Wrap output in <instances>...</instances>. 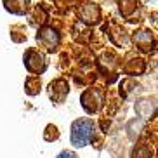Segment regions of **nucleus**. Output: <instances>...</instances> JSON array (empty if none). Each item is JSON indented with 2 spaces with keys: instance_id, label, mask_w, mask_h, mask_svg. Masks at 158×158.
I'll return each mask as SVG.
<instances>
[{
  "instance_id": "obj_1",
  "label": "nucleus",
  "mask_w": 158,
  "mask_h": 158,
  "mask_svg": "<svg viewBox=\"0 0 158 158\" xmlns=\"http://www.w3.org/2000/svg\"><path fill=\"white\" fill-rule=\"evenodd\" d=\"M99 129L98 123L92 120V118H78L71 123V144L75 148H84L87 144H96L99 146V139H98Z\"/></svg>"
},
{
  "instance_id": "obj_2",
  "label": "nucleus",
  "mask_w": 158,
  "mask_h": 158,
  "mask_svg": "<svg viewBox=\"0 0 158 158\" xmlns=\"http://www.w3.org/2000/svg\"><path fill=\"white\" fill-rule=\"evenodd\" d=\"M80 102H82V108H84L89 115H94V113H99L101 108L104 106L106 94H104V90L101 87H89L82 92Z\"/></svg>"
},
{
  "instance_id": "obj_3",
  "label": "nucleus",
  "mask_w": 158,
  "mask_h": 158,
  "mask_svg": "<svg viewBox=\"0 0 158 158\" xmlns=\"http://www.w3.org/2000/svg\"><path fill=\"white\" fill-rule=\"evenodd\" d=\"M37 42L45 52H56L61 44V35L52 26H45V28L38 30Z\"/></svg>"
},
{
  "instance_id": "obj_4",
  "label": "nucleus",
  "mask_w": 158,
  "mask_h": 158,
  "mask_svg": "<svg viewBox=\"0 0 158 158\" xmlns=\"http://www.w3.org/2000/svg\"><path fill=\"white\" fill-rule=\"evenodd\" d=\"M24 66H26V70L30 71L31 75H40L47 70V59L40 51L37 49H28V51L24 52Z\"/></svg>"
},
{
  "instance_id": "obj_5",
  "label": "nucleus",
  "mask_w": 158,
  "mask_h": 158,
  "mask_svg": "<svg viewBox=\"0 0 158 158\" xmlns=\"http://www.w3.org/2000/svg\"><path fill=\"white\" fill-rule=\"evenodd\" d=\"M77 12L85 24H98L101 21V9L94 2H89V0L80 2L77 5Z\"/></svg>"
},
{
  "instance_id": "obj_6",
  "label": "nucleus",
  "mask_w": 158,
  "mask_h": 158,
  "mask_svg": "<svg viewBox=\"0 0 158 158\" xmlns=\"http://www.w3.org/2000/svg\"><path fill=\"white\" fill-rule=\"evenodd\" d=\"M68 92H70V84L66 82V78L52 80L51 84H49V87H47L49 99H51L54 104H63L64 99L68 98Z\"/></svg>"
},
{
  "instance_id": "obj_7",
  "label": "nucleus",
  "mask_w": 158,
  "mask_h": 158,
  "mask_svg": "<svg viewBox=\"0 0 158 158\" xmlns=\"http://www.w3.org/2000/svg\"><path fill=\"white\" fill-rule=\"evenodd\" d=\"M134 110L137 113L139 118L143 120H149V118H155L158 115V101L155 98H141L135 101Z\"/></svg>"
},
{
  "instance_id": "obj_8",
  "label": "nucleus",
  "mask_w": 158,
  "mask_h": 158,
  "mask_svg": "<svg viewBox=\"0 0 158 158\" xmlns=\"http://www.w3.org/2000/svg\"><path fill=\"white\" fill-rule=\"evenodd\" d=\"M122 71L125 75L130 77H135V75H143L146 71V61L139 56H134V54H129L122 64Z\"/></svg>"
},
{
  "instance_id": "obj_9",
  "label": "nucleus",
  "mask_w": 158,
  "mask_h": 158,
  "mask_svg": "<svg viewBox=\"0 0 158 158\" xmlns=\"http://www.w3.org/2000/svg\"><path fill=\"white\" fill-rule=\"evenodd\" d=\"M132 42L134 45L139 49L141 52H149L155 45V40H153V33L149 31L148 28H143V30H137V31L132 35Z\"/></svg>"
},
{
  "instance_id": "obj_10",
  "label": "nucleus",
  "mask_w": 158,
  "mask_h": 158,
  "mask_svg": "<svg viewBox=\"0 0 158 158\" xmlns=\"http://www.w3.org/2000/svg\"><path fill=\"white\" fill-rule=\"evenodd\" d=\"M106 31H108V35H110V40H111L115 45L125 47L127 44H129V35H127V31L122 28L120 24L111 23V24H110V28L106 26Z\"/></svg>"
},
{
  "instance_id": "obj_11",
  "label": "nucleus",
  "mask_w": 158,
  "mask_h": 158,
  "mask_svg": "<svg viewBox=\"0 0 158 158\" xmlns=\"http://www.w3.org/2000/svg\"><path fill=\"white\" fill-rule=\"evenodd\" d=\"M155 144L149 141H139L134 144V148L130 151V158H153L155 156Z\"/></svg>"
},
{
  "instance_id": "obj_12",
  "label": "nucleus",
  "mask_w": 158,
  "mask_h": 158,
  "mask_svg": "<svg viewBox=\"0 0 158 158\" xmlns=\"http://www.w3.org/2000/svg\"><path fill=\"white\" fill-rule=\"evenodd\" d=\"M118 9H120V14L123 16V18H127V19H130V21H134V14L139 10V2L137 0H120L118 2Z\"/></svg>"
},
{
  "instance_id": "obj_13",
  "label": "nucleus",
  "mask_w": 158,
  "mask_h": 158,
  "mask_svg": "<svg viewBox=\"0 0 158 158\" xmlns=\"http://www.w3.org/2000/svg\"><path fill=\"white\" fill-rule=\"evenodd\" d=\"M4 5L12 14H24L30 9V0H4Z\"/></svg>"
},
{
  "instance_id": "obj_14",
  "label": "nucleus",
  "mask_w": 158,
  "mask_h": 158,
  "mask_svg": "<svg viewBox=\"0 0 158 158\" xmlns=\"http://www.w3.org/2000/svg\"><path fill=\"white\" fill-rule=\"evenodd\" d=\"M42 89V82H40V77L38 75H30L28 78L24 80V92L28 96H37Z\"/></svg>"
},
{
  "instance_id": "obj_15",
  "label": "nucleus",
  "mask_w": 158,
  "mask_h": 158,
  "mask_svg": "<svg viewBox=\"0 0 158 158\" xmlns=\"http://www.w3.org/2000/svg\"><path fill=\"white\" fill-rule=\"evenodd\" d=\"M30 19H31V24H44L47 21V9L44 7V4L33 7L31 14H30Z\"/></svg>"
},
{
  "instance_id": "obj_16",
  "label": "nucleus",
  "mask_w": 158,
  "mask_h": 158,
  "mask_svg": "<svg viewBox=\"0 0 158 158\" xmlns=\"http://www.w3.org/2000/svg\"><path fill=\"white\" fill-rule=\"evenodd\" d=\"M135 87H137V82L134 78H125L120 84V96L122 98H130L132 92L135 90Z\"/></svg>"
},
{
  "instance_id": "obj_17",
  "label": "nucleus",
  "mask_w": 158,
  "mask_h": 158,
  "mask_svg": "<svg viewBox=\"0 0 158 158\" xmlns=\"http://www.w3.org/2000/svg\"><path fill=\"white\" fill-rule=\"evenodd\" d=\"M44 139H45L47 143H52V141L59 139V130H57V127L49 123V125L45 127V130H44Z\"/></svg>"
},
{
  "instance_id": "obj_18",
  "label": "nucleus",
  "mask_w": 158,
  "mask_h": 158,
  "mask_svg": "<svg viewBox=\"0 0 158 158\" xmlns=\"http://www.w3.org/2000/svg\"><path fill=\"white\" fill-rule=\"evenodd\" d=\"M56 158H78V155L75 153V151H70V149H63Z\"/></svg>"
}]
</instances>
